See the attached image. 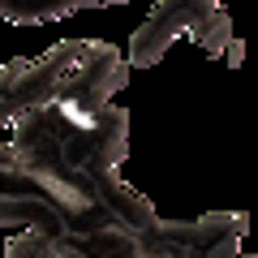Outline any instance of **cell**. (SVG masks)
I'll list each match as a JSON object with an SVG mask.
<instances>
[{"mask_svg":"<svg viewBox=\"0 0 258 258\" xmlns=\"http://www.w3.org/2000/svg\"><path fill=\"white\" fill-rule=\"evenodd\" d=\"M5 254L9 258H56V245L39 228H26L22 237H13L9 245H5Z\"/></svg>","mask_w":258,"mask_h":258,"instance_id":"obj_2","label":"cell"},{"mask_svg":"<svg viewBox=\"0 0 258 258\" xmlns=\"http://www.w3.org/2000/svg\"><path fill=\"white\" fill-rule=\"evenodd\" d=\"M224 56H228V64H232V69H237V64L245 60V43H241V39H237V43H232V47H228V52H224Z\"/></svg>","mask_w":258,"mask_h":258,"instance_id":"obj_3","label":"cell"},{"mask_svg":"<svg viewBox=\"0 0 258 258\" xmlns=\"http://www.w3.org/2000/svg\"><path fill=\"white\" fill-rule=\"evenodd\" d=\"M181 35H194L203 43L207 56H224L237 35H232V13L220 0H159L151 18L138 26V35L129 39V64L147 69L164 56V47Z\"/></svg>","mask_w":258,"mask_h":258,"instance_id":"obj_1","label":"cell"}]
</instances>
